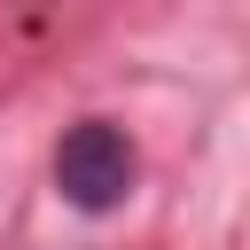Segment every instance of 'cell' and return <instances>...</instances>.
<instances>
[{
    "label": "cell",
    "instance_id": "6da1fadb",
    "mask_svg": "<svg viewBox=\"0 0 250 250\" xmlns=\"http://www.w3.org/2000/svg\"><path fill=\"white\" fill-rule=\"evenodd\" d=\"M133 180H141V156H133V141L109 125V117H86V125H70L62 133V148H55V188H62V203L70 211H117L125 195H133Z\"/></svg>",
    "mask_w": 250,
    "mask_h": 250
}]
</instances>
